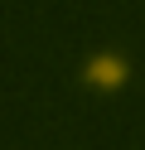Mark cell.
Wrapping results in <instances>:
<instances>
[{"label": "cell", "instance_id": "obj_1", "mask_svg": "<svg viewBox=\"0 0 145 150\" xmlns=\"http://www.w3.org/2000/svg\"><path fill=\"white\" fill-rule=\"evenodd\" d=\"M82 82L97 92H116L131 82V58L126 53H92V58L82 63Z\"/></svg>", "mask_w": 145, "mask_h": 150}]
</instances>
